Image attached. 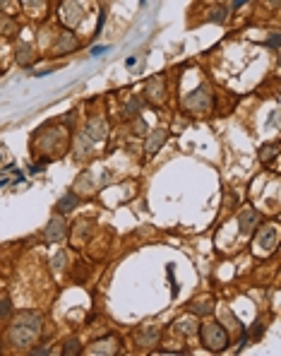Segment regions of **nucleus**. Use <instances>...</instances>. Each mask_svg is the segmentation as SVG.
<instances>
[{
    "label": "nucleus",
    "instance_id": "obj_1",
    "mask_svg": "<svg viewBox=\"0 0 281 356\" xmlns=\"http://www.w3.org/2000/svg\"><path fill=\"white\" fill-rule=\"evenodd\" d=\"M41 334V318L36 313L24 310L15 318V325L10 327V340L15 347H31L34 340Z\"/></svg>",
    "mask_w": 281,
    "mask_h": 356
},
{
    "label": "nucleus",
    "instance_id": "obj_2",
    "mask_svg": "<svg viewBox=\"0 0 281 356\" xmlns=\"http://www.w3.org/2000/svg\"><path fill=\"white\" fill-rule=\"evenodd\" d=\"M202 342L209 351H224L228 347V332L217 323L202 325Z\"/></svg>",
    "mask_w": 281,
    "mask_h": 356
},
{
    "label": "nucleus",
    "instance_id": "obj_3",
    "mask_svg": "<svg viewBox=\"0 0 281 356\" xmlns=\"http://www.w3.org/2000/svg\"><path fill=\"white\" fill-rule=\"evenodd\" d=\"M185 109L187 111H197V113H204L211 109V96H209V87H200L197 92H192V94L185 99Z\"/></svg>",
    "mask_w": 281,
    "mask_h": 356
},
{
    "label": "nucleus",
    "instance_id": "obj_4",
    "mask_svg": "<svg viewBox=\"0 0 281 356\" xmlns=\"http://www.w3.org/2000/svg\"><path fill=\"white\" fill-rule=\"evenodd\" d=\"M62 19H65L68 27L79 24V19H82V5L75 3V0H65V3H62Z\"/></svg>",
    "mask_w": 281,
    "mask_h": 356
},
{
    "label": "nucleus",
    "instance_id": "obj_5",
    "mask_svg": "<svg viewBox=\"0 0 281 356\" xmlns=\"http://www.w3.org/2000/svg\"><path fill=\"white\" fill-rule=\"evenodd\" d=\"M159 337H161V332L156 327H140L137 330V344L140 347H156Z\"/></svg>",
    "mask_w": 281,
    "mask_h": 356
},
{
    "label": "nucleus",
    "instance_id": "obj_6",
    "mask_svg": "<svg viewBox=\"0 0 281 356\" xmlns=\"http://www.w3.org/2000/svg\"><path fill=\"white\" fill-rule=\"evenodd\" d=\"M75 48H77V39H75L70 32H65L60 36V41H58V46L51 48V53H53V56H62V53H70Z\"/></svg>",
    "mask_w": 281,
    "mask_h": 356
},
{
    "label": "nucleus",
    "instance_id": "obj_7",
    "mask_svg": "<svg viewBox=\"0 0 281 356\" xmlns=\"http://www.w3.org/2000/svg\"><path fill=\"white\" fill-rule=\"evenodd\" d=\"M92 354H118V340L116 337H103V340L94 342Z\"/></svg>",
    "mask_w": 281,
    "mask_h": 356
},
{
    "label": "nucleus",
    "instance_id": "obj_8",
    "mask_svg": "<svg viewBox=\"0 0 281 356\" xmlns=\"http://www.w3.org/2000/svg\"><path fill=\"white\" fill-rule=\"evenodd\" d=\"M166 137H168V135L164 133V130H154V133L149 135L147 137V144H144V152H147L149 157H154L156 152H159V147H161V144L166 142Z\"/></svg>",
    "mask_w": 281,
    "mask_h": 356
},
{
    "label": "nucleus",
    "instance_id": "obj_9",
    "mask_svg": "<svg viewBox=\"0 0 281 356\" xmlns=\"http://www.w3.org/2000/svg\"><path fill=\"white\" fill-rule=\"evenodd\" d=\"M260 222V214L252 210V207H245L241 214V229L243 234H252V229H255V224Z\"/></svg>",
    "mask_w": 281,
    "mask_h": 356
},
{
    "label": "nucleus",
    "instance_id": "obj_10",
    "mask_svg": "<svg viewBox=\"0 0 281 356\" xmlns=\"http://www.w3.org/2000/svg\"><path fill=\"white\" fill-rule=\"evenodd\" d=\"M62 236H65V222H62L60 217H55L46 226V238L48 241H60Z\"/></svg>",
    "mask_w": 281,
    "mask_h": 356
},
{
    "label": "nucleus",
    "instance_id": "obj_11",
    "mask_svg": "<svg viewBox=\"0 0 281 356\" xmlns=\"http://www.w3.org/2000/svg\"><path fill=\"white\" fill-rule=\"evenodd\" d=\"M190 310L197 313V316H209V313H214V301L211 299L195 301V303H190Z\"/></svg>",
    "mask_w": 281,
    "mask_h": 356
},
{
    "label": "nucleus",
    "instance_id": "obj_12",
    "mask_svg": "<svg viewBox=\"0 0 281 356\" xmlns=\"http://www.w3.org/2000/svg\"><path fill=\"white\" fill-rule=\"evenodd\" d=\"M34 58V46L31 44H17V63L27 65Z\"/></svg>",
    "mask_w": 281,
    "mask_h": 356
},
{
    "label": "nucleus",
    "instance_id": "obj_13",
    "mask_svg": "<svg viewBox=\"0 0 281 356\" xmlns=\"http://www.w3.org/2000/svg\"><path fill=\"white\" fill-rule=\"evenodd\" d=\"M103 135H106V125H103V120L94 118L89 123V140H101Z\"/></svg>",
    "mask_w": 281,
    "mask_h": 356
},
{
    "label": "nucleus",
    "instance_id": "obj_14",
    "mask_svg": "<svg viewBox=\"0 0 281 356\" xmlns=\"http://www.w3.org/2000/svg\"><path fill=\"white\" fill-rule=\"evenodd\" d=\"M178 332L180 334H187V337H192V334L197 332V325H195V320L192 318H183V320H178Z\"/></svg>",
    "mask_w": 281,
    "mask_h": 356
},
{
    "label": "nucleus",
    "instance_id": "obj_15",
    "mask_svg": "<svg viewBox=\"0 0 281 356\" xmlns=\"http://www.w3.org/2000/svg\"><path fill=\"white\" fill-rule=\"evenodd\" d=\"M17 32V24L12 17H5V15H0V34L3 36H12V34Z\"/></svg>",
    "mask_w": 281,
    "mask_h": 356
},
{
    "label": "nucleus",
    "instance_id": "obj_16",
    "mask_svg": "<svg viewBox=\"0 0 281 356\" xmlns=\"http://www.w3.org/2000/svg\"><path fill=\"white\" fill-rule=\"evenodd\" d=\"M260 248H265V250H269V248H274V243H276V229H267V234H262L260 236Z\"/></svg>",
    "mask_w": 281,
    "mask_h": 356
},
{
    "label": "nucleus",
    "instance_id": "obj_17",
    "mask_svg": "<svg viewBox=\"0 0 281 356\" xmlns=\"http://www.w3.org/2000/svg\"><path fill=\"white\" fill-rule=\"evenodd\" d=\"M75 205H79V198L70 193V195H65V198H62L60 202H58V207H55V210H58V212L62 214V212H68V210H72Z\"/></svg>",
    "mask_w": 281,
    "mask_h": 356
},
{
    "label": "nucleus",
    "instance_id": "obj_18",
    "mask_svg": "<svg viewBox=\"0 0 281 356\" xmlns=\"http://www.w3.org/2000/svg\"><path fill=\"white\" fill-rule=\"evenodd\" d=\"M276 152H279V142H272V144H267V147H262L260 150V157H262V161H274L276 159Z\"/></svg>",
    "mask_w": 281,
    "mask_h": 356
},
{
    "label": "nucleus",
    "instance_id": "obj_19",
    "mask_svg": "<svg viewBox=\"0 0 281 356\" xmlns=\"http://www.w3.org/2000/svg\"><path fill=\"white\" fill-rule=\"evenodd\" d=\"M79 351H82V347H79V340H68L65 342V347H62V356H77Z\"/></svg>",
    "mask_w": 281,
    "mask_h": 356
},
{
    "label": "nucleus",
    "instance_id": "obj_20",
    "mask_svg": "<svg viewBox=\"0 0 281 356\" xmlns=\"http://www.w3.org/2000/svg\"><path fill=\"white\" fill-rule=\"evenodd\" d=\"M12 316V306H10V299H0V320H8Z\"/></svg>",
    "mask_w": 281,
    "mask_h": 356
},
{
    "label": "nucleus",
    "instance_id": "obj_21",
    "mask_svg": "<svg viewBox=\"0 0 281 356\" xmlns=\"http://www.w3.org/2000/svg\"><path fill=\"white\" fill-rule=\"evenodd\" d=\"M226 15H228L226 8H214L209 12V19H211V22H224V19H226Z\"/></svg>",
    "mask_w": 281,
    "mask_h": 356
},
{
    "label": "nucleus",
    "instance_id": "obj_22",
    "mask_svg": "<svg viewBox=\"0 0 281 356\" xmlns=\"http://www.w3.org/2000/svg\"><path fill=\"white\" fill-rule=\"evenodd\" d=\"M152 92H154V101H161V99H164V87H161V82H159V79H156V82H152Z\"/></svg>",
    "mask_w": 281,
    "mask_h": 356
},
{
    "label": "nucleus",
    "instance_id": "obj_23",
    "mask_svg": "<svg viewBox=\"0 0 281 356\" xmlns=\"http://www.w3.org/2000/svg\"><path fill=\"white\" fill-rule=\"evenodd\" d=\"M137 109H140V99H133V101H130L127 106H125V116H127V113L133 116V113L137 111Z\"/></svg>",
    "mask_w": 281,
    "mask_h": 356
},
{
    "label": "nucleus",
    "instance_id": "obj_24",
    "mask_svg": "<svg viewBox=\"0 0 281 356\" xmlns=\"http://www.w3.org/2000/svg\"><path fill=\"white\" fill-rule=\"evenodd\" d=\"M62 262H65V253H58L55 255V260H53V269H60Z\"/></svg>",
    "mask_w": 281,
    "mask_h": 356
},
{
    "label": "nucleus",
    "instance_id": "obj_25",
    "mask_svg": "<svg viewBox=\"0 0 281 356\" xmlns=\"http://www.w3.org/2000/svg\"><path fill=\"white\" fill-rule=\"evenodd\" d=\"M22 3L27 8H41V5H44V0H22Z\"/></svg>",
    "mask_w": 281,
    "mask_h": 356
},
{
    "label": "nucleus",
    "instance_id": "obj_26",
    "mask_svg": "<svg viewBox=\"0 0 281 356\" xmlns=\"http://www.w3.org/2000/svg\"><path fill=\"white\" fill-rule=\"evenodd\" d=\"M262 337V323L255 325V330H252V340H260Z\"/></svg>",
    "mask_w": 281,
    "mask_h": 356
},
{
    "label": "nucleus",
    "instance_id": "obj_27",
    "mask_svg": "<svg viewBox=\"0 0 281 356\" xmlns=\"http://www.w3.org/2000/svg\"><path fill=\"white\" fill-rule=\"evenodd\" d=\"M267 46H272V48H279V36H276V34H274L272 39L267 41Z\"/></svg>",
    "mask_w": 281,
    "mask_h": 356
},
{
    "label": "nucleus",
    "instance_id": "obj_28",
    "mask_svg": "<svg viewBox=\"0 0 281 356\" xmlns=\"http://www.w3.org/2000/svg\"><path fill=\"white\" fill-rule=\"evenodd\" d=\"M144 130H147V128H144V120H137V123H135V133H144Z\"/></svg>",
    "mask_w": 281,
    "mask_h": 356
},
{
    "label": "nucleus",
    "instance_id": "obj_29",
    "mask_svg": "<svg viewBox=\"0 0 281 356\" xmlns=\"http://www.w3.org/2000/svg\"><path fill=\"white\" fill-rule=\"evenodd\" d=\"M248 0H233V8H241V5H245Z\"/></svg>",
    "mask_w": 281,
    "mask_h": 356
},
{
    "label": "nucleus",
    "instance_id": "obj_30",
    "mask_svg": "<svg viewBox=\"0 0 281 356\" xmlns=\"http://www.w3.org/2000/svg\"><path fill=\"white\" fill-rule=\"evenodd\" d=\"M5 5H8V0H0V10L5 8Z\"/></svg>",
    "mask_w": 281,
    "mask_h": 356
},
{
    "label": "nucleus",
    "instance_id": "obj_31",
    "mask_svg": "<svg viewBox=\"0 0 281 356\" xmlns=\"http://www.w3.org/2000/svg\"><path fill=\"white\" fill-rule=\"evenodd\" d=\"M0 152H3V150H0ZM3 159H5V157H3V154H0V161H3Z\"/></svg>",
    "mask_w": 281,
    "mask_h": 356
}]
</instances>
